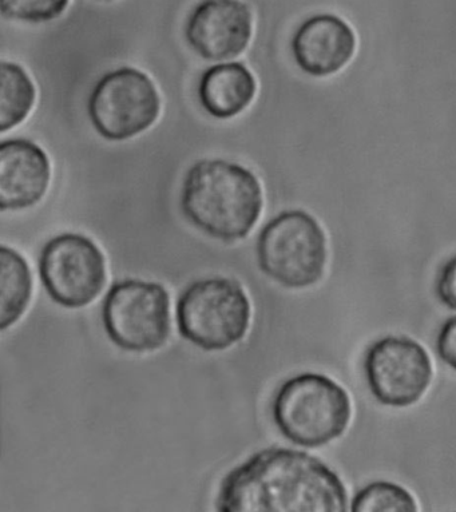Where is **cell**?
Wrapping results in <instances>:
<instances>
[{
  "label": "cell",
  "mask_w": 456,
  "mask_h": 512,
  "mask_svg": "<svg viewBox=\"0 0 456 512\" xmlns=\"http://www.w3.org/2000/svg\"><path fill=\"white\" fill-rule=\"evenodd\" d=\"M252 307L239 281L208 277L194 281L178 297V332L204 351H225L240 343L251 325Z\"/></svg>",
  "instance_id": "obj_4"
},
{
  "label": "cell",
  "mask_w": 456,
  "mask_h": 512,
  "mask_svg": "<svg viewBox=\"0 0 456 512\" xmlns=\"http://www.w3.org/2000/svg\"><path fill=\"white\" fill-rule=\"evenodd\" d=\"M352 512H415L418 503L410 491L392 482H374L363 487L351 504Z\"/></svg>",
  "instance_id": "obj_16"
},
{
  "label": "cell",
  "mask_w": 456,
  "mask_h": 512,
  "mask_svg": "<svg viewBox=\"0 0 456 512\" xmlns=\"http://www.w3.org/2000/svg\"><path fill=\"white\" fill-rule=\"evenodd\" d=\"M347 490L335 471L307 452L265 448L221 480V512H346Z\"/></svg>",
  "instance_id": "obj_1"
},
{
  "label": "cell",
  "mask_w": 456,
  "mask_h": 512,
  "mask_svg": "<svg viewBox=\"0 0 456 512\" xmlns=\"http://www.w3.org/2000/svg\"><path fill=\"white\" fill-rule=\"evenodd\" d=\"M37 99V90L30 75L14 62L0 66V133L25 122Z\"/></svg>",
  "instance_id": "obj_15"
},
{
  "label": "cell",
  "mask_w": 456,
  "mask_h": 512,
  "mask_svg": "<svg viewBox=\"0 0 456 512\" xmlns=\"http://www.w3.org/2000/svg\"><path fill=\"white\" fill-rule=\"evenodd\" d=\"M436 295L442 304L456 311V254L440 268L436 279Z\"/></svg>",
  "instance_id": "obj_18"
},
{
  "label": "cell",
  "mask_w": 456,
  "mask_h": 512,
  "mask_svg": "<svg viewBox=\"0 0 456 512\" xmlns=\"http://www.w3.org/2000/svg\"><path fill=\"white\" fill-rule=\"evenodd\" d=\"M101 315L107 337L124 351H157L169 339L170 296L164 285L118 281L106 293Z\"/></svg>",
  "instance_id": "obj_6"
},
{
  "label": "cell",
  "mask_w": 456,
  "mask_h": 512,
  "mask_svg": "<svg viewBox=\"0 0 456 512\" xmlns=\"http://www.w3.org/2000/svg\"><path fill=\"white\" fill-rule=\"evenodd\" d=\"M364 373L374 398L392 408L418 403L434 375L426 349L406 336H387L375 341L364 357Z\"/></svg>",
  "instance_id": "obj_9"
},
{
  "label": "cell",
  "mask_w": 456,
  "mask_h": 512,
  "mask_svg": "<svg viewBox=\"0 0 456 512\" xmlns=\"http://www.w3.org/2000/svg\"><path fill=\"white\" fill-rule=\"evenodd\" d=\"M39 277L47 295L67 309L87 307L105 288V254L89 237L63 233L43 245Z\"/></svg>",
  "instance_id": "obj_8"
},
{
  "label": "cell",
  "mask_w": 456,
  "mask_h": 512,
  "mask_svg": "<svg viewBox=\"0 0 456 512\" xmlns=\"http://www.w3.org/2000/svg\"><path fill=\"white\" fill-rule=\"evenodd\" d=\"M180 205L194 228L214 240L235 242L247 237L259 221L263 188L255 173L243 165L206 158L186 172Z\"/></svg>",
  "instance_id": "obj_2"
},
{
  "label": "cell",
  "mask_w": 456,
  "mask_h": 512,
  "mask_svg": "<svg viewBox=\"0 0 456 512\" xmlns=\"http://www.w3.org/2000/svg\"><path fill=\"white\" fill-rule=\"evenodd\" d=\"M186 41L206 61H228L248 49L253 15L241 0H201L190 13Z\"/></svg>",
  "instance_id": "obj_10"
},
{
  "label": "cell",
  "mask_w": 456,
  "mask_h": 512,
  "mask_svg": "<svg viewBox=\"0 0 456 512\" xmlns=\"http://www.w3.org/2000/svg\"><path fill=\"white\" fill-rule=\"evenodd\" d=\"M33 296V275L25 257L17 250L0 248V329L17 324Z\"/></svg>",
  "instance_id": "obj_14"
},
{
  "label": "cell",
  "mask_w": 456,
  "mask_h": 512,
  "mask_svg": "<svg viewBox=\"0 0 456 512\" xmlns=\"http://www.w3.org/2000/svg\"><path fill=\"white\" fill-rule=\"evenodd\" d=\"M51 182V164L41 146L25 138L0 145V209L25 210L39 204Z\"/></svg>",
  "instance_id": "obj_12"
},
{
  "label": "cell",
  "mask_w": 456,
  "mask_h": 512,
  "mask_svg": "<svg viewBox=\"0 0 456 512\" xmlns=\"http://www.w3.org/2000/svg\"><path fill=\"white\" fill-rule=\"evenodd\" d=\"M257 93L255 75L244 63H218L202 74L198 99L217 119H231L247 110Z\"/></svg>",
  "instance_id": "obj_13"
},
{
  "label": "cell",
  "mask_w": 456,
  "mask_h": 512,
  "mask_svg": "<svg viewBox=\"0 0 456 512\" xmlns=\"http://www.w3.org/2000/svg\"><path fill=\"white\" fill-rule=\"evenodd\" d=\"M436 351L440 359L456 371V316L450 317L440 328Z\"/></svg>",
  "instance_id": "obj_19"
},
{
  "label": "cell",
  "mask_w": 456,
  "mask_h": 512,
  "mask_svg": "<svg viewBox=\"0 0 456 512\" xmlns=\"http://www.w3.org/2000/svg\"><path fill=\"white\" fill-rule=\"evenodd\" d=\"M256 254L261 272L281 287H312L327 267V236L311 214L285 210L261 229Z\"/></svg>",
  "instance_id": "obj_5"
},
{
  "label": "cell",
  "mask_w": 456,
  "mask_h": 512,
  "mask_svg": "<svg viewBox=\"0 0 456 512\" xmlns=\"http://www.w3.org/2000/svg\"><path fill=\"white\" fill-rule=\"evenodd\" d=\"M70 0H0L3 17L13 21L42 23L65 13Z\"/></svg>",
  "instance_id": "obj_17"
},
{
  "label": "cell",
  "mask_w": 456,
  "mask_h": 512,
  "mask_svg": "<svg viewBox=\"0 0 456 512\" xmlns=\"http://www.w3.org/2000/svg\"><path fill=\"white\" fill-rule=\"evenodd\" d=\"M160 113L161 97L156 85L148 74L134 67L103 75L87 102L95 132L113 142L140 136L156 123Z\"/></svg>",
  "instance_id": "obj_7"
},
{
  "label": "cell",
  "mask_w": 456,
  "mask_h": 512,
  "mask_svg": "<svg viewBox=\"0 0 456 512\" xmlns=\"http://www.w3.org/2000/svg\"><path fill=\"white\" fill-rule=\"evenodd\" d=\"M356 46L355 31L332 14L315 15L301 23L291 45L299 69L316 78L343 70L354 58Z\"/></svg>",
  "instance_id": "obj_11"
},
{
  "label": "cell",
  "mask_w": 456,
  "mask_h": 512,
  "mask_svg": "<svg viewBox=\"0 0 456 512\" xmlns=\"http://www.w3.org/2000/svg\"><path fill=\"white\" fill-rule=\"evenodd\" d=\"M350 395L331 377L300 373L285 380L272 402L273 423L296 446H327L351 422Z\"/></svg>",
  "instance_id": "obj_3"
}]
</instances>
